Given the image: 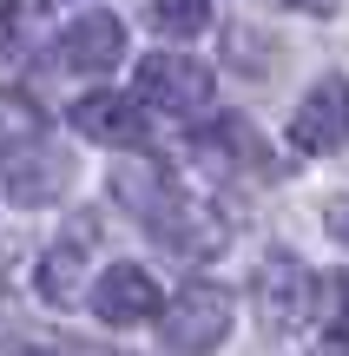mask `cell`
Segmentation results:
<instances>
[{"label": "cell", "mask_w": 349, "mask_h": 356, "mask_svg": "<svg viewBox=\"0 0 349 356\" xmlns=\"http://www.w3.org/2000/svg\"><path fill=\"white\" fill-rule=\"evenodd\" d=\"M250 304H257L264 330H303L323 304V277H310V264H297L290 251H271L250 277Z\"/></svg>", "instance_id": "cell-1"}, {"label": "cell", "mask_w": 349, "mask_h": 356, "mask_svg": "<svg viewBox=\"0 0 349 356\" xmlns=\"http://www.w3.org/2000/svg\"><path fill=\"white\" fill-rule=\"evenodd\" d=\"M231 310H237V297L224 291V284H185L178 304L158 317L165 350H178V356H211L224 337H231Z\"/></svg>", "instance_id": "cell-2"}, {"label": "cell", "mask_w": 349, "mask_h": 356, "mask_svg": "<svg viewBox=\"0 0 349 356\" xmlns=\"http://www.w3.org/2000/svg\"><path fill=\"white\" fill-rule=\"evenodd\" d=\"M132 86H139L132 99L191 119V113H205V106H211V66L191 60V53H145L139 73H132Z\"/></svg>", "instance_id": "cell-3"}, {"label": "cell", "mask_w": 349, "mask_h": 356, "mask_svg": "<svg viewBox=\"0 0 349 356\" xmlns=\"http://www.w3.org/2000/svg\"><path fill=\"white\" fill-rule=\"evenodd\" d=\"M86 297H92V317L112 323V330H132V323H158L165 317V291H158V277L139 270V264H105Z\"/></svg>", "instance_id": "cell-4"}, {"label": "cell", "mask_w": 349, "mask_h": 356, "mask_svg": "<svg viewBox=\"0 0 349 356\" xmlns=\"http://www.w3.org/2000/svg\"><path fill=\"white\" fill-rule=\"evenodd\" d=\"M290 145L310 152V159L349 145V79L330 73V79H316V86L297 99V113H290Z\"/></svg>", "instance_id": "cell-5"}, {"label": "cell", "mask_w": 349, "mask_h": 356, "mask_svg": "<svg viewBox=\"0 0 349 356\" xmlns=\"http://www.w3.org/2000/svg\"><path fill=\"white\" fill-rule=\"evenodd\" d=\"M119 60H126V26H119V13L86 7V13H73V20L60 26V66L66 73L99 79V73H112Z\"/></svg>", "instance_id": "cell-6"}, {"label": "cell", "mask_w": 349, "mask_h": 356, "mask_svg": "<svg viewBox=\"0 0 349 356\" xmlns=\"http://www.w3.org/2000/svg\"><path fill=\"white\" fill-rule=\"evenodd\" d=\"M86 251H92V225H73L66 238H53L33 264V291L53 310H79L86 304Z\"/></svg>", "instance_id": "cell-7"}, {"label": "cell", "mask_w": 349, "mask_h": 356, "mask_svg": "<svg viewBox=\"0 0 349 356\" xmlns=\"http://www.w3.org/2000/svg\"><path fill=\"white\" fill-rule=\"evenodd\" d=\"M73 132L79 139H99V145H145V113L132 92H86L73 106Z\"/></svg>", "instance_id": "cell-8"}, {"label": "cell", "mask_w": 349, "mask_h": 356, "mask_svg": "<svg viewBox=\"0 0 349 356\" xmlns=\"http://www.w3.org/2000/svg\"><path fill=\"white\" fill-rule=\"evenodd\" d=\"M66 178H73V159L60 152V145H20V152L7 159V191L20 204H53L66 191Z\"/></svg>", "instance_id": "cell-9"}, {"label": "cell", "mask_w": 349, "mask_h": 356, "mask_svg": "<svg viewBox=\"0 0 349 356\" xmlns=\"http://www.w3.org/2000/svg\"><path fill=\"white\" fill-rule=\"evenodd\" d=\"M198 159H211L218 172H271V152H264L257 126H244V119H218L198 139Z\"/></svg>", "instance_id": "cell-10"}, {"label": "cell", "mask_w": 349, "mask_h": 356, "mask_svg": "<svg viewBox=\"0 0 349 356\" xmlns=\"http://www.w3.org/2000/svg\"><path fill=\"white\" fill-rule=\"evenodd\" d=\"M145 20L165 40H191L211 26V0H145Z\"/></svg>", "instance_id": "cell-11"}, {"label": "cell", "mask_w": 349, "mask_h": 356, "mask_svg": "<svg viewBox=\"0 0 349 356\" xmlns=\"http://www.w3.org/2000/svg\"><path fill=\"white\" fill-rule=\"evenodd\" d=\"M26 26H33V7L26 0H0V53H20Z\"/></svg>", "instance_id": "cell-12"}, {"label": "cell", "mask_w": 349, "mask_h": 356, "mask_svg": "<svg viewBox=\"0 0 349 356\" xmlns=\"http://www.w3.org/2000/svg\"><path fill=\"white\" fill-rule=\"evenodd\" d=\"M323 297H330V310H337V323L349 330V277H330V284H323Z\"/></svg>", "instance_id": "cell-13"}, {"label": "cell", "mask_w": 349, "mask_h": 356, "mask_svg": "<svg viewBox=\"0 0 349 356\" xmlns=\"http://www.w3.org/2000/svg\"><path fill=\"white\" fill-rule=\"evenodd\" d=\"M316 356H349V337L337 330V337H323V343H316Z\"/></svg>", "instance_id": "cell-14"}, {"label": "cell", "mask_w": 349, "mask_h": 356, "mask_svg": "<svg viewBox=\"0 0 349 356\" xmlns=\"http://www.w3.org/2000/svg\"><path fill=\"white\" fill-rule=\"evenodd\" d=\"M330 231H337V238L349 244V204H337V211H330Z\"/></svg>", "instance_id": "cell-15"}, {"label": "cell", "mask_w": 349, "mask_h": 356, "mask_svg": "<svg viewBox=\"0 0 349 356\" xmlns=\"http://www.w3.org/2000/svg\"><path fill=\"white\" fill-rule=\"evenodd\" d=\"M7 356H53L46 343H20V350H7Z\"/></svg>", "instance_id": "cell-16"}]
</instances>
